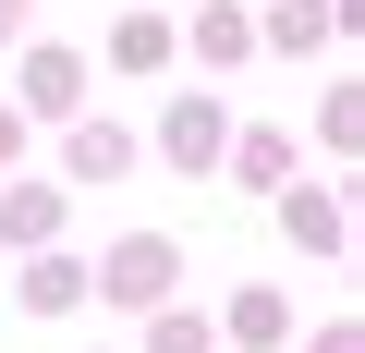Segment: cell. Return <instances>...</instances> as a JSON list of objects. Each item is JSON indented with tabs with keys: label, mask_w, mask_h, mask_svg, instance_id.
Wrapping results in <instances>:
<instances>
[{
	"label": "cell",
	"mask_w": 365,
	"mask_h": 353,
	"mask_svg": "<svg viewBox=\"0 0 365 353\" xmlns=\"http://www.w3.org/2000/svg\"><path fill=\"white\" fill-rule=\"evenodd\" d=\"M73 98H86V61L73 49H25V110L37 122H73Z\"/></svg>",
	"instance_id": "4"
},
{
	"label": "cell",
	"mask_w": 365,
	"mask_h": 353,
	"mask_svg": "<svg viewBox=\"0 0 365 353\" xmlns=\"http://www.w3.org/2000/svg\"><path fill=\"white\" fill-rule=\"evenodd\" d=\"M280 232H292V244H317V256H341V244H353V220H341V195H329V183H280Z\"/></svg>",
	"instance_id": "3"
},
{
	"label": "cell",
	"mask_w": 365,
	"mask_h": 353,
	"mask_svg": "<svg viewBox=\"0 0 365 353\" xmlns=\"http://www.w3.org/2000/svg\"><path fill=\"white\" fill-rule=\"evenodd\" d=\"M158 158H170V170H220V158H232V122H220V98H182V110L158 122Z\"/></svg>",
	"instance_id": "2"
},
{
	"label": "cell",
	"mask_w": 365,
	"mask_h": 353,
	"mask_svg": "<svg viewBox=\"0 0 365 353\" xmlns=\"http://www.w3.org/2000/svg\"><path fill=\"white\" fill-rule=\"evenodd\" d=\"M49 232H61V183H13V195H0V244L49 256Z\"/></svg>",
	"instance_id": "6"
},
{
	"label": "cell",
	"mask_w": 365,
	"mask_h": 353,
	"mask_svg": "<svg viewBox=\"0 0 365 353\" xmlns=\"http://www.w3.org/2000/svg\"><path fill=\"white\" fill-rule=\"evenodd\" d=\"M110 61H122V73H158V61H170V25H158V13H122V25H110Z\"/></svg>",
	"instance_id": "8"
},
{
	"label": "cell",
	"mask_w": 365,
	"mask_h": 353,
	"mask_svg": "<svg viewBox=\"0 0 365 353\" xmlns=\"http://www.w3.org/2000/svg\"><path fill=\"white\" fill-rule=\"evenodd\" d=\"M280 329H292V317H280V292H232V341H244V353H268Z\"/></svg>",
	"instance_id": "10"
},
{
	"label": "cell",
	"mask_w": 365,
	"mask_h": 353,
	"mask_svg": "<svg viewBox=\"0 0 365 353\" xmlns=\"http://www.w3.org/2000/svg\"><path fill=\"white\" fill-rule=\"evenodd\" d=\"M73 292H86V268H73V256H37V268H25V305H37V317H61Z\"/></svg>",
	"instance_id": "9"
},
{
	"label": "cell",
	"mask_w": 365,
	"mask_h": 353,
	"mask_svg": "<svg viewBox=\"0 0 365 353\" xmlns=\"http://www.w3.org/2000/svg\"><path fill=\"white\" fill-rule=\"evenodd\" d=\"M13 146H25V110H0V158H13Z\"/></svg>",
	"instance_id": "15"
},
{
	"label": "cell",
	"mask_w": 365,
	"mask_h": 353,
	"mask_svg": "<svg viewBox=\"0 0 365 353\" xmlns=\"http://www.w3.org/2000/svg\"><path fill=\"white\" fill-rule=\"evenodd\" d=\"M170 280H182V244H170V232H134V244L98 256V292H110V305H158Z\"/></svg>",
	"instance_id": "1"
},
{
	"label": "cell",
	"mask_w": 365,
	"mask_h": 353,
	"mask_svg": "<svg viewBox=\"0 0 365 353\" xmlns=\"http://www.w3.org/2000/svg\"><path fill=\"white\" fill-rule=\"evenodd\" d=\"M146 353H207V317H195V305H158V329H146Z\"/></svg>",
	"instance_id": "13"
},
{
	"label": "cell",
	"mask_w": 365,
	"mask_h": 353,
	"mask_svg": "<svg viewBox=\"0 0 365 353\" xmlns=\"http://www.w3.org/2000/svg\"><path fill=\"white\" fill-rule=\"evenodd\" d=\"M232 170H244V183H292V146H280V134H244Z\"/></svg>",
	"instance_id": "12"
},
{
	"label": "cell",
	"mask_w": 365,
	"mask_h": 353,
	"mask_svg": "<svg viewBox=\"0 0 365 353\" xmlns=\"http://www.w3.org/2000/svg\"><path fill=\"white\" fill-rule=\"evenodd\" d=\"M195 49H207V61H244V49H256V25L220 0V13H195Z\"/></svg>",
	"instance_id": "11"
},
{
	"label": "cell",
	"mask_w": 365,
	"mask_h": 353,
	"mask_svg": "<svg viewBox=\"0 0 365 353\" xmlns=\"http://www.w3.org/2000/svg\"><path fill=\"white\" fill-rule=\"evenodd\" d=\"M134 170V134L122 122H73V183H122Z\"/></svg>",
	"instance_id": "7"
},
{
	"label": "cell",
	"mask_w": 365,
	"mask_h": 353,
	"mask_svg": "<svg viewBox=\"0 0 365 353\" xmlns=\"http://www.w3.org/2000/svg\"><path fill=\"white\" fill-rule=\"evenodd\" d=\"M25 13H37V0H0V37H25Z\"/></svg>",
	"instance_id": "14"
},
{
	"label": "cell",
	"mask_w": 365,
	"mask_h": 353,
	"mask_svg": "<svg viewBox=\"0 0 365 353\" xmlns=\"http://www.w3.org/2000/svg\"><path fill=\"white\" fill-rule=\"evenodd\" d=\"M341 13H353V0H280V13L256 25V49H329V37H341Z\"/></svg>",
	"instance_id": "5"
}]
</instances>
